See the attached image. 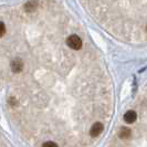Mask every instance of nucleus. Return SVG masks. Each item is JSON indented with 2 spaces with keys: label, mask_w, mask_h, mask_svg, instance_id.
<instances>
[{
  "label": "nucleus",
  "mask_w": 147,
  "mask_h": 147,
  "mask_svg": "<svg viewBox=\"0 0 147 147\" xmlns=\"http://www.w3.org/2000/svg\"><path fill=\"white\" fill-rule=\"evenodd\" d=\"M23 66H24V63L20 58H16L10 63V67H11L12 72H15V73H20L23 70Z\"/></svg>",
  "instance_id": "obj_2"
},
{
  "label": "nucleus",
  "mask_w": 147,
  "mask_h": 147,
  "mask_svg": "<svg viewBox=\"0 0 147 147\" xmlns=\"http://www.w3.org/2000/svg\"><path fill=\"white\" fill-rule=\"evenodd\" d=\"M137 119V113L135 111H128L124 114V121L127 124H133Z\"/></svg>",
  "instance_id": "obj_5"
},
{
  "label": "nucleus",
  "mask_w": 147,
  "mask_h": 147,
  "mask_svg": "<svg viewBox=\"0 0 147 147\" xmlns=\"http://www.w3.org/2000/svg\"><path fill=\"white\" fill-rule=\"evenodd\" d=\"M146 31H147V27H146Z\"/></svg>",
  "instance_id": "obj_10"
},
{
  "label": "nucleus",
  "mask_w": 147,
  "mask_h": 147,
  "mask_svg": "<svg viewBox=\"0 0 147 147\" xmlns=\"http://www.w3.org/2000/svg\"><path fill=\"white\" fill-rule=\"evenodd\" d=\"M131 135H132V132H131V129L128 127H122L119 129V133H118V137L121 140H128L131 137Z\"/></svg>",
  "instance_id": "obj_6"
},
{
  "label": "nucleus",
  "mask_w": 147,
  "mask_h": 147,
  "mask_svg": "<svg viewBox=\"0 0 147 147\" xmlns=\"http://www.w3.org/2000/svg\"><path fill=\"white\" fill-rule=\"evenodd\" d=\"M66 44L72 50H80L83 45L82 39L78 34H71L66 39Z\"/></svg>",
  "instance_id": "obj_1"
},
{
  "label": "nucleus",
  "mask_w": 147,
  "mask_h": 147,
  "mask_svg": "<svg viewBox=\"0 0 147 147\" xmlns=\"http://www.w3.org/2000/svg\"><path fill=\"white\" fill-rule=\"evenodd\" d=\"M5 33H6V26L3 22L0 21V37H2Z\"/></svg>",
  "instance_id": "obj_9"
},
{
  "label": "nucleus",
  "mask_w": 147,
  "mask_h": 147,
  "mask_svg": "<svg viewBox=\"0 0 147 147\" xmlns=\"http://www.w3.org/2000/svg\"><path fill=\"white\" fill-rule=\"evenodd\" d=\"M42 147H59L54 142H51V140H49V142H45V143H43V145H42Z\"/></svg>",
  "instance_id": "obj_8"
},
{
  "label": "nucleus",
  "mask_w": 147,
  "mask_h": 147,
  "mask_svg": "<svg viewBox=\"0 0 147 147\" xmlns=\"http://www.w3.org/2000/svg\"><path fill=\"white\" fill-rule=\"evenodd\" d=\"M38 8H39V1H38V0H29V1H27V2L24 3V6H23L24 11L28 12V13L34 12Z\"/></svg>",
  "instance_id": "obj_4"
},
{
  "label": "nucleus",
  "mask_w": 147,
  "mask_h": 147,
  "mask_svg": "<svg viewBox=\"0 0 147 147\" xmlns=\"http://www.w3.org/2000/svg\"><path fill=\"white\" fill-rule=\"evenodd\" d=\"M9 105H11V106H17L18 105V100L16 98L15 96L9 97Z\"/></svg>",
  "instance_id": "obj_7"
},
{
  "label": "nucleus",
  "mask_w": 147,
  "mask_h": 147,
  "mask_svg": "<svg viewBox=\"0 0 147 147\" xmlns=\"http://www.w3.org/2000/svg\"><path fill=\"white\" fill-rule=\"evenodd\" d=\"M103 129H104L103 124L100 123V122H96V123H94L93 125L91 126V128H90V135L92 137H97L98 135L102 134Z\"/></svg>",
  "instance_id": "obj_3"
}]
</instances>
